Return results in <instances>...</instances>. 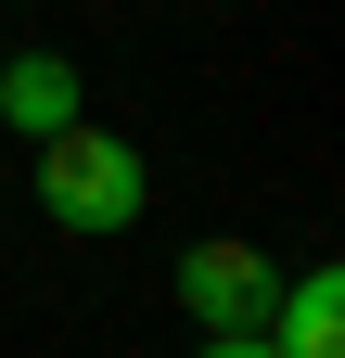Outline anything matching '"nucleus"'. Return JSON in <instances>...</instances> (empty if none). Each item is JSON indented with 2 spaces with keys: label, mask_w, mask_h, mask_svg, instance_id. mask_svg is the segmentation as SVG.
I'll use <instances>...</instances> for the list:
<instances>
[{
  "label": "nucleus",
  "mask_w": 345,
  "mask_h": 358,
  "mask_svg": "<svg viewBox=\"0 0 345 358\" xmlns=\"http://www.w3.org/2000/svg\"><path fill=\"white\" fill-rule=\"evenodd\" d=\"M269 294H281V268L256 256V243H192L179 256V307L205 333H269Z\"/></svg>",
  "instance_id": "2"
},
{
  "label": "nucleus",
  "mask_w": 345,
  "mask_h": 358,
  "mask_svg": "<svg viewBox=\"0 0 345 358\" xmlns=\"http://www.w3.org/2000/svg\"><path fill=\"white\" fill-rule=\"evenodd\" d=\"M192 358H281V345H269V333H205Z\"/></svg>",
  "instance_id": "5"
},
{
  "label": "nucleus",
  "mask_w": 345,
  "mask_h": 358,
  "mask_svg": "<svg viewBox=\"0 0 345 358\" xmlns=\"http://www.w3.org/2000/svg\"><path fill=\"white\" fill-rule=\"evenodd\" d=\"M38 205H52L64 231H128V217L154 205V166H141V141H115V128L64 115L52 141H38Z\"/></svg>",
  "instance_id": "1"
},
{
  "label": "nucleus",
  "mask_w": 345,
  "mask_h": 358,
  "mask_svg": "<svg viewBox=\"0 0 345 358\" xmlns=\"http://www.w3.org/2000/svg\"><path fill=\"white\" fill-rule=\"evenodd\" d=\"M0 115H13L26 141H52V128L77 115V64L64 52H13V64H0Z\"/></svg>",
  "instance_id": "4"
},
{
  "label": "nucleus",
  "mask_w": 345,
  "mask_h": 358,
  "mask_svg": "<svg viewBox=\"0 0 345 358\" xmlns=\"http://www.w3.org/2000/svg\"><path fill=\"white\" fill-rule=\"evenodd\" d=\"M269 345L281 358H345V282L332 268H294V282L269 294Z\"/></svg>",
  "instance_id": "3"
}]
</instances>
